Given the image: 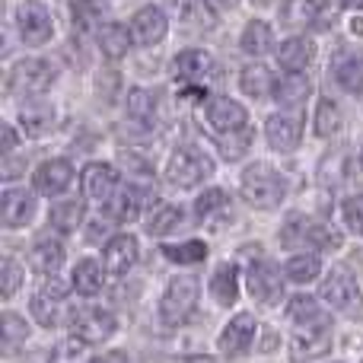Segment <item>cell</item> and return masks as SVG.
Returning <instances> with one entry per match:
<instances>
[{"label":"cell","instance_id":"1","mask_svg":"<svg viewBox=\"0 0 363 363\" xmlns=\"http://www.w3.org/2000/svg\"><path fill=\"white\" fill-rule=\"evenodd\" d=\"M242 194L252 207H258V211H271V207H277L284 201L287 185H284V179L277 176L271 166L255 163L242 172Z\"/></svg>","mask_w":363,"mask_h":363},{"label":"cell","instance_id":"2","mask_svg":"<svg viewBox=\"0 0 363 363\" xmlns=\"http://www.w3.org/2000/svg\"><path fill=\"white\" fill-rule=\"evenodd\" d=\"M281 242L284 249H296V245H319V249H338L341 236L332 230L328 223H313L309 217L290 213L287 223L281 230Z\"/></svg>","mask_w":363,"mask_h":363},{"label":"cell","instance_id":"3","mask_svg":"<svg viewBox=\"0 0 363 363\" xmlns=\"http://www.w3.org/2000/svg\"><path fill=\"white\" fill-rule=\"evenodd\" d=\"M198 296H201L198 277H191V274L176 277V281L166 287L163 303H160V315H163L166 325H182V322H185L188 315L194 313V306H198Z\"/></svg>","mask_w":363,"mask_h":363},{"label":"cell","instance_id":"4","mask_svg":"<svg viewBox=\"0 0 363 363\" xmlns=\"http://www.w3.org/2000/svg\"><path fill=\"white\" fill-rule=\"evenodd\" d=\"M211 172H213V163L204 150H198V147H179V150L169 157L166 179H169L176 188H194L211 176Z\"/></svg>","mask_w":363,"mask_h":363},{"label":"cell","instance_id":"5","mask_svg":"<svg viewBox=\"0 0 363 363\" xmlns=\"http://www.w3.org/2000/svg\"><path fill=\"white\" fill-rule=\"evenodd\" d=\"M32 315H35L38 325L55 328V325H64V322H74L77 313L61 287H42L32 296Z\"/></svg>","mask_w":363,"mask_h":363},{"label":"cell","instance_id":"6","mask_svg":"<svg viewBox=\"0 0 363 363\" xmlns=\"http://www.w3.org/2000/svg\"><path fill=\"white\" fill-rule=\"evenodd\" d=\"M55 83V67L42 57H29V61H19L10 74V89L19 96H38Z\"/></svg>","mask_w":363,"mask_h":363},{"label":"cell","instance_id":"7","mask_svg":"<svg viewBox=\"0 0 363 363\" xmlns=\"http://www.w3.org/2000/svg\"><path fill=\"white\" fill-rule=\"evenodd\" d=\"M16 26H19V38L26 45H45L55 35V23H51V13L45 10L38 0H26L16 10Z\"/></svg>","mask_w":363,"mask_h":363},{"label":"cell","instance_id":"8","mask_svg":"<svg viewBox=\"0 0 363 363\" xmlns=\"http://www.w3.org/2000/svg\"><path fill=\"white\" fill-rule=\"evenodd\" d=\"M249 294L255 296L258 303L271 306L284 296V281H281V271L274 268L271 262H252L249 264Z\"/></svg>","mask_w":363,"mask_h":363},{"label":"cell","instance_id":"9","mask_svg":"<svg viewBox=\"0 0 363 363\" xmlns=\"http://www.w3.org/2000/svg\"><path fill=\"white\" fill-rule=\"evenodd\" d=\"M70 328H74L77 338L89 341V345H99V341L112 338L118 325H115V315L108 313V309H83V313L74 315Z\"/></svg>","mask_w":363,"mask_h":363},{"label":"cell","instance_id":"10","mask_svg":"<svg viewBox=\"0 0 363 363\" xmlns=\"http://www.w3.org/2000/svg\"><path fill=\"white\" fill-rule=\"evenodd\" d=\"M319 296H322V303H328L332 309H351L360 296L357 277H354L347 268H335L332 274L325 277V284H322Z\"/></svg>","mask_w":363,"mask_h":363},{"label":"cell","instance_id":"11","mask_svg":"<svg viewBox=\"0 0 363 363\" xmlns=\"http://www.w3.org/2000/svg\"><path fill=\"white\" fill-rule=\"evenodd\" d=\"M204 115H207V121H211V128H217V131H223V134L239 131V128H245V121H249V112H245L236 99H226V96L207 99Z\"/></svg>","mask_w":363,"mask_h":363},{"label":"cell","instance_id":"12","mask_svg":"<svg viewBox=\"0 0 363 363\" xmlns=\"http://www.w3.org/2000/svg\"><path fill=\"white\" fill-rule=\"evenodd\" d=\"M332 347V332L328 325H319V328H303V332L294 335L290 341V360L296 363H306V360H315Z\"/></svg>","mask_w":363,"mask_h":363},{"label":"cell","instance_id":"13","mask_svg":"<svg viewBox=\"0 0 363 363\" xmlns=\"http://www.w3.org/2000/svg\"><path fill=\"white\" fill-rule=\"evenodd\" d=\"M0 217H4L6 230L26 226L32 217H35V198H32L26 188H6L4 201H0Z\"/></svg>","mask_w":363,"mask_h":363},{"label":"cell","instance_id":"14","mask_svg":"<svg viewBox=\"0 0 363 363\" xmlns=\"http://www.w3.org/2000/svg\"><path fill=\"white\" fill-rule=\"evenodd\" d=\"M166 29H169V23H166V13L160 10V6H144V10H138L131 19V35L138 45L163 42Z\"/></svg>","mask_w":363,"mask_h":363},{"label":"cell","instance_id":"15","mask_svg":"<svg viewBox=\"0 0 363 363\" xmlns=\"http://www.w3.org/2000/svg\"><path fill=\"white\" fill-rule=\"evenodd\" d=\"M264 134H268V144L281 153H290L296 144H300L303 134V121L296 115H271L268 125H264Z\"/></svg>","mask_w":363,"mask_h":363},{"label":"cell","instance_id":"16","mask_svg":"<svg viewBox=\"0 0 363 363\" xmlns=\"http://www.w3.org/2000/svg\"><path fill=\"white\" fill-rule=\"evenodd\" d=\"M118 188V172L108 163H89L83 169V191L93 201H108Z\"/></svg>","mask_w":363,"mask_h":363},{"label":"cell","instance_id":"17","mask_svg":"<svg viewBox=\"0 0 363 363\" xmlns=\"http://www.w3.org/2000/svg\"><path fill=\"white\" fill-rule=\"evenodd\" d=\"M255 328L258 325H255V319H252V315H236V319L223 328V335H220V351L230 354V357L249 351L252 338H255Z\"/></svg>","mask_w":363,"mask_h":363},{"label":"cell","instance_id":"18","mask_svg":"<svg viewBox=\"0 0 363 363\" xmlns=\"http://www.w3.org/2000/svg\"><path fill=\"white\" fill-rule=\"evenodd\" d=\"M74 179V166L67 160H48L35 169V191L42 194H61Z\"/></svg>","mask_w":363,"mask_h":363},{"label":"cell","instance_id":"19","mask_svg":"<svg viewBox=\"0 0 363 363\" xmlns=\"http://www.w3.org/2000/svg\"><path fill=\"white\" fill-rule=\"evenodd\" d=\"M211 70H213L211 55H207V51H201V48L182 51L176 61H172V74H176L182 83H201L207 74H211Z\"/></svg>","mask_w":363,"mask_h":363},{"label":"cell","instance_id":"20","mask_svg":"<svg viewBox=\"0 0 363 363\" xmlns=\"http://www.w3.org/2000/svg\"><path fill=\"white\" fill-rule=\"evenodd\" d=\"M134 262H138V239H134V236H115L112 242L106 245V268H108V274L121 277L125 271L134 268Z\"/></svg>","mask_w":363,"mask_h":363},{"label":"cell","instance_id":"21","mask_svg":"<svg viewBox=\"0 0 363 363\" xmlns=\"http://www.w3.org/2000/svg\"><path fill=\"white\" fill-rule=\"evenodd\" d=\"M313 57H315V45L303 35L287 38V42L277 48V61H281V67L296 70V74H303V70L313 64Z\"/></svg>","mask_w":363,"mask_h":363},{"label":"cell","instance_id":"22","mask_svg":"<svg viewBox=\"0 0 363 363\" xmlns=\"http://www.w3.org/2000/svg\"><path fill=\"white\" fill-rule=\"evenodd\" d=\"M147 194L150 191L138 188V185H128L121 194H112V198H108V213H112V220H138Z\"/></svg>","mask_w":363,"mask_h":363},{"label":"cell","instance_id":"23","mask_svg":"<svg viewBox=\"0 0 363 363\" xmlns=\"http://www.w3.org/2000/svg\"><path fill=\"white\" fill-rule=\"evenodd\" d=\"M29 262H32V268L42 271V274H55V271L64 264V245L57 242V239L42 236L35 245H32Z\"/></svg>","mask_w":363,"mask_h":363},{"label":"cell","instance_id":"24","mask_svg":"<svg viewBox=\"0 0 363 363\" xmlns=\"http://www.w3.org/2000/svg\"><path fill=\"white\" fill-rule=\"evenodd\" d=\"M131 29H125V26L118 23H108L99 29V51L106 57H112V61H118V57L128 55V48H131Z\"/></svg>","mask_w":363,"mask_h":363},{"label":"cell","instance_id":"25","mask_svg":"<svg viewBox=\"0 0 363 363\" xmlns=\"http://www.w3.org/2000/svg\"><path fill=\"white\" fill-rule=\"evenodd\" d=\"M106 271L99 262H93V258H83L80 264H77L74 271V290L83 296H96L102 290V284H106Z\"/></svg>","mask_w":363,"mask_h":363},{"label":"cell","instance_id":"26","mask_svg":"<svg viewBox=\"0 0 363 363\" xmlns=\"http://www.w3.org/2000/svg\"><path fill=\"white\" fill-rule=\"evenodd\" d=\"M319 16V4L315 0H284L281 6V23L287 29H306Z\"/></svg>","mask_w":363,"mask_h":363},{"label":"cell","instance_id":"27","mask_svg":"<svg viewBox=\"0 0 363 363\" xmlns=\"http://www.w3.org/2000/svg\"><path fill=\"white\" fill-rule=\"evenodd\" d=\"M306 96H309V80L303 74H296V70H290L287 77H281L274 83V99L281 106H300V102H306Z\"/></svg>","mask_w":363,"mask_h":363},{"label":"cell","instance_id":"28","mask_svg":"<svg viewBox=\"0 0 363 363\" xmlns=\"http://www.w3.org/2000/svg\"><path fill=\"white\" fill-rule=\"evenodd\" d=\"M271 42H274V32H271V26L262 23V19H252V23L242 29V38H239V45H242L245 55H255V57L268 55Z\"/></svg>","mask_w":363,"mask_h":363},{"label":"cell","instance_id":"29","mask_svg":"<svg viewBox=\"0 0 363 363\" xmlns=\"http://www.w3.org/2000/svg\"><path fill=\"white\" fill-rule=\"evenodd\" d=\"M102 16H106V6H102L99 0H74V4H70V23H74V29L80 32V35L93 32Z\"/></svg>","mask_w":363,"mask_h":363},{"label":"cell","instance_id":"30","mask_svg":"<svg viewBox=\"0 0 363 363\" xmlns=\"http://www.w3.org/2000/svg\"><path fill=\"white\" fill-rule=\"evenodd\" d=\"M274 77H271L268 67H262V64H252V67L242 70V77H239V86H242L245 96H252V99H262V96L274 93Z\"/></svg>","mask_w":363,"mask_h":363},{"label":"cell","instance_id":"31","mask_svg":"<svg viewBox=\"0 0 363 363\" xmlns=\"http://www.w3.org/2000/svg\"><path fill=\"white\" fill-rule=\"evenodd\" d=\"M287 315H290V322H296V325H303V328L328 325L325 315H322V309H319V303H315L313 296H294L290 306H287Z\"/></svg>","mask_w":363,"mask_h":363},{"label":"cell","instance_id":"32","mask_svg":"<svg viewBox=\"0 0 363 363\" xmlns=\"http://www.w3.org/2000/svg\"><path fill=\"white\" fill-rule=\"evenodd\" d=\"M322 271V262L315 252H303V255H294L287 264H284V274H287V281L294 284H309L315 281Z\"/></svg>","mask_w":363,"mask_h":363},{"label":"cell","instance_id":"33","mask_svg":"<svg viewBox=\"0 0 363 363\" xmlns=\"http://www.w3.org/2000/svg\"><path fill=\"white\" fill-rule=\"evenodd\" d=\"M335 77L345 89L363 93V55H341L335 64Z\"/></svg>","mask_w":363,"mask_h":363},{"label":"cell","instance_id":"34","mask_svg":"<svg viewBox=\"0 0 363 363\" xmlns=\"http://www.w3.org/2000/svg\"><path fill=\"white\" fill-rule=\"evenodd\" d=\"M19 125L26 128L29 138H42V134H48L51 125H55V112H51V106H26L23 112H19Z\"/></svg>","mask_w":363,"mask_h":363},{"label":"cell","instance_id":"35","mask_svg":"<svg viewBox=\"0 0 363 363\" xmlns=\"http://www.w3.org/2000/svg\"><path fill=\"white\" fill-rule=\"evenodd\" d=\"M89 341H83V338H64V341H57L55 347H51V357L48 363H93V357H89Z\"/></svg>","mask_w":363,"mask_h":363},{"label":"cell","instance_id":"36","mask_svg":"<svg viewBox=\"0 0 363 363\" xmlns=\"http://www.w3.org/2000/svg\"><path fill=\"white\" fill-rule=\"evenodd\" d=\"M211 294L217 296V303H223V306H233V303H236V296H239L236 268H230V264L217 268V274L211 277Z\"/></svg>","mask_w":363,"mask_h":363},{"label":"cell","instance_id":"37","mask_svg":"<svg viewBox=\"0 0 363 363\" xmlns=\"http://www.w3.org/2000/svg\"><path fill=\"white\" fill-rule=\"evenodd\" d=\"M83 220V201L70 198V201H61V204L51 207V226L57 233H74Z\"/></svg>","mask_w":363,"mask_h":363},{"label":"cell","instance_id":"38","mask_svg":"<svg viewBox=\"0 0 363 363\" xmlns=\"http://www.w3.org/2000/svg\"><path fill=\"white\" fill-rule=\"evenodd\" d=\"M163 255L176 264H198L207 258V245L201 239H188L182 245H163Z\"/></svg>","mask_w":363,"mask_h":363},{"label":"cell","instance_id":"39","mask_svg":"<svg viewBox=\"0 0 363 363\" xmlns=\"http://www.w3.org/2000/svg\"><path fill=\"white\" fill-rule=\"evenodd\" d=\"M179 223H182V207L163 204L150 213V220H147V233H150V236H166V233H172Z\"/></svg>","mask_w":363,"mask_h":363},{"label":"cell","instance_id":"40","mask_svg":"<svg viewBox=\"0 0 363 363\" xmlns=\"http://www.w3.org/2000/svg\"><path fill=\"white\" fill-rule=\"evenodd\" d=\"M153 106H157V99H153L150 89L134 86L131 93H128V115H131L134 121H140V125H150L153 121Z\"/></svg>","mask_w":363,"mask_h":363},{"label":"cell","instance_id":"41","mask_svg":"<svg viewBox=\"0 0 363 363\" xmlns=\"http://www.w3.org/2000/svg\"><path fill=\"white\" fill-rule=\"evenodd\" d=\"M0 328H4V354H13L26 338H29V325H26L23 315H16V313H4Z\"/></svg>","mask_w":363,"mask_h":363},{"label":"cell","instance_id":"42","mask_svg":"<svg viewBox=\"0 0 363 363\" xmlns=\"http://www.w3.org/2000/svg\"><path fill=\"white\" fill-rule=\"evenodd\" d=\"M338 128H341L338 106L332 99H322L319 108H315V131H319V138H332V134H338Z\"/></svg>","mask_w":363,"mask_h":363},{"label":"cell","instance_id":"43","mask_svg":"<svg viewBox=\"0 0 363 363\" xmlns=\"http://www.w3.org/2000/svg\"><path fill=\"white\" fill-rule=\"evenodd\" d=\"M19 287H23V264H19L16 258H4V281H0V294L13 296Z\"/></svg>","mask_w":363,"mask_h":363},{"label":"cell","instance_id":"44","mask_svg":"<svg viewBox=\"0 0 363 363\" xmlns=\"http://www.w3.org/2000/svg\"><path fill=\"white\" fill-rule=\"evenodd\" d=\"M341 213H345L347 230L363 236V194H351V198L345 201V207H341Z\"/></svg>","mask_w":363,"mask_h":363},{"label":"cell","instance_id":"45","mask_svg":"<svg viewBox=\"0 0 363 363\" xmlns=\"http://www.w3.org/2000/svg\"><path fill=\"white\" fill-rule=\"evenodd\" d=\"M249 144H252V131H249V128H239L236 138H230V134H226L223 144H220V150H223L226 160H239V157L245 153V147H249Z\"/></svg>","mask_w":363,"mask_h":363},{"label":"cell","instance_id":"46","mask_svg":"<svg viewBox=\"0 0 363 363\" xmlns=\"http://www.w3.org/2000/svg\"><path fill=\"white\" fill-rule=\"evenodd\" d=\"M220 207H230V201H226V194L220 191V188H211V191H204L198 198L194 211H198V217H211V213L220 211Z\"/></svg>","mask_w":363,"mask_h":363},{"label":"cell","instance_id":"47","mask_svg":"<svg viewBox=\"0 0 363 363\" xmlns=\"http://www.w3.org/2000/svg\"><path fill=\"white\" fill-rule=\"evenodd\" d=\"M201 4H207L213 13H220V10H233V6H236L239 0H201Z\"/></svg>","mask_w":363,"mask_h":363},{"label":"cell","instance_id":"48","mask_svg":"<svg viewBox=\"0 0 363 363\" xmlns=\"http://www.w3.org/2000/svg\"><path fill=\"white\" fill-rule=\"evenodd\" d=\"M13 147H16V131L6 125L4 128V153H13Z\"/></svg>","mask_w":363,"mask_h":363},{"label":"cell","instance_id":"49","mask_svg":"<svg viewBox=\"0 0 363 363\" xmlns=\"http://www.w3.org/2000/svg\"><path fill=\"white\" fill-rule=\"evenodd\" d=\"M93 363H128L125 354H118V351H112V354H102V357H96Z\"/></svg>","mask_w":363,"mask_h":363},{"label":"cell","instance_id":"50","mask_svg":"<svg viewBox=\"0 0 363 363\" xmlns=\"http://www.w3.org/2000/svg\"><path fill=\"white\" fill-rule=\"evenodd\" d=\"M341 4H345V6H351V10H360V6H363V0H341Z\"/></svg>","mask_w":363,"mask_h":363},{"label":"cell","instance_id":"51","mask_svg":"<svg viewBox=\"0 0 363 363\" xmlns=\"http://www.w3.org/2000/svg\"><path fill=\"white\" fill-rule=\"evenodd\" d=\"M185 363H217V360H211V357H191V360H185Z\"/></svg>","mask_w":363,"mask_h":363}]
</instances>
